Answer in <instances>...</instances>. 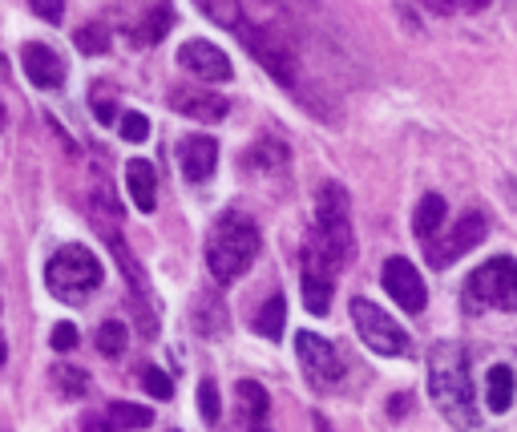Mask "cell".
Returning a JSON list of instances; mask_svg holds the SVG:
<instances>
[{
    "mask_svg": "<svg viewBox=\"0 0 517 432\" xmlns=\"http://www.w3.org/2000/svg\"><path fill=\"white\" fill-rule=\"evenodd\" d=\"M384 291L408 311V315H421L425 311V303H429V291H425V279H421V271L417 267H412L408 259H388L384 263Z\"/></svg>",
    "mask_w": 517,
    "mask_h": 432,
    "instance_id": "cell-10",
    "label": "cell"
},
{
    "mask_svg": "<svg viewBox=\"0 0 517 432\" xmlns=\"http://www.w3.org/2000/svg\"><path fill=\"white\" fill-rule=\"evenodd\" d=\"M73 45L85 53V57H97V53H110V29L106 25H81Z\"/></svg>",
    "mask_w": 517,
    "mask_h": 432,
    "instance_id": "cell-26",
    "label": "cell"
},
{
    "mask_svg": "<svg viewBox=\"0 0 517 432\" xmlns=\"http://www.w3.org/2000/svg\"><path fill=\"white\" fill-rule=\"evenodd\" d=\"M170 25H174V9H170V0H158V5L146 13V21L138 25V45H154L162 33H170Z\"/></svg>",
    "mask_w": 517,
    "mask_h": 432,
    "instance_id": "cell-22",
    "label": "cell"
},
{
    "mask_svg": "<svg viewBox=\"0 0 517 432\" xmlns=\"http://www.w3.org/2000/svg\"><path fill=\"white\" fill-rule=\"evenodd\" d=\"M45 287L65 299V303H85V295H93L101 287V263L89 247L81 243H65L49 263H45Z\"/></svg>",
    "mask_w": 517,
    "mask_h": 432,
    "instance_id": "cell-3",
    "label": "cell"
},
{
    "mask_svg": "<svg viewBox=\"0 0 517 432\" xmlns=\"http://www.w3.org/2000/svg\"><path fill=\"white\" fill-rule=\"evenodd\" d=\"M283 328H287V299L283 295H271L263 303V311L255 315V332L267 336V340H283Z\"/></svg>",
    "mask_w": 517,
    "mask_h": 432,
    "instance_id": "cell-21",
    "label": "cell"
},
{
    "mask_svg": "<svg viewBox=\"0 0 517 432\" xmlns=\"http://www.w3.org/2000/svg\"><path fill=\"white\" fill-rule=\"evenodd\" d=\"M336 271L340 263L332 259V251L312 235V243L303 247V307L312 315H328L332 307V287H336Z\"/></svg>",
    "mask_w": 517,
    "mask_h": 432,
    "instance_id": "cell-7",
    "label": "cell"
},
{
    "mask_svg": "<svg viewBox=\"0 0 517 432\" xmlns=\"http://www.w3.org/2000/svg\"><path fill=\"white\" fill-rule=\"evenodd\" d=\"M53 384H57V392H61L65 400H77V396L89 392V376H85L81 368H69V364H57V368H53Z\"/></svg>",
    "mask_w": 517,
    "mask_h": 432,
    "instance_id": "cell-25",
    "label": "cell"
},
{
    "mask_svg": "<svg viewBox=\"0 0 517 432\" xmlns=\"http://www.w3.org/2000/svg\"><path fill=\"white\" fill-rule=\"evenodd\" d=\"M445 214H449L445 198H441V194H425V198L417 202V214H412V231H417V239L433 243V239L441 235V227H445Z\"/></svg>",
    "mask_w": 517,
    "mask_h": 432,
    "instance_id": "cell-18",
    "label": "cell"
},
{
    "mask_svg": "<svg viewBox=\"0 0 517 432\" xmlns=\"http://www.w3.org/2000/svg\"><path fill=\"white\" fill-rule=\"evenodd\" d=\"M126 190H130V202L142 214H150L158 206V174H154V166L146 158H130V166H126Z\"/></svg>",
    "mask_w": 517,
    "mask_h": 432,
    "instance_id": "cell-17",
    "label": "cell"
},
{
    "mask_svg": "<svg viewBox=\"0 0 517 432\" xmlns=\"http://www.w3.org/2000/svg\"><path fill=\"white\" fill-rule=\"evenodd\" d=\"M21 65H25V77H29L37 89H61V85H65V65H61V57H57L49 45H41V41H29V45L21 49Z\"/></svg>",
    "mask_w": 517,
    "mask_h": 432,
    "instance_id": "cell-15",
    "label": "cell"
},
{
    "mask_svg": "<svg viewBox=\"0 0 517 432\" xmlns=\"http://www.w3.org/2000/svg\"><path fill=\"white\" fill-rule=\"evenodd\" d=\"M259 259V227L239 210H227L206 235V267L219 283H235Z\"/></svg>",
    "mask_w": 517,
    "mask_h": 432,
    "instance_id": "cell-2",
    "label": "cell"
},
{
    "mask_svg": "<svg viewBox=\"0 0 517 432\" xmlns=\"http://www.w3.org/2000/svg\"><path fill=\"white\" fill-rule=\"evenodd\" d=\"M5 356H9V348H5V340H0V364H5Z\"/></svg>",
    "mask_w": 517,
    "mask_h": 432,
    "instance_id": "cell-35",
    "label": "cell"
},
{
    "mask_svg": "<svg viewBox=\"0 0 517 432\" xmlns=\"http://www.w3.org/2000/svg\"><path fill=\"white\" fill-rule=\"evenodd\" d=\"M126 336H130V328H126L122 319H106V323L97 328V352L110 356V360L122 356V352H126Z\"/></svg>",
    "mask_w": 517,
    "mask_h": 432,
    "instance_id": "cell-23",
    "label": "cell"
},
{
    "mask_svg": "<svg viewBox=\"0 0 517 432\" xmlns=\"http://www.w3.org/2000/svg\"><path fill=\"white\" fill-rule=\"evenodd\" d=\"M429 396L453 428L473 432L481 424L477 396H473V364H469V352L461 344L445 340L429 352Z\"/></svg>",
    "mask_w": 517,
    "mask_h": 432,
    "instance_id": "cell-1",
    "label": "cell"
},
{
    "mask_svg": "<svg viewBox=\"0 0 517 432\" xmlns=\"http://www.w3.org/2000/svg\"><path fill=\"white\" fill-rule=\"evenodd\" d=\"M178 166L190 182H206L219 166V142L206 134H190L178 142Z\"/></svg>",
    "mask_w": 517,
    "mask_h": 432,
    "instance_id": "cell-14",
    "label": "cell"
},
{
    "mask_svg": "<svg viewBox=\"0 0 517 432\" xmlns=\"http://www.w3.org/2000/svg\"><path fill=\"white\" fill-rule=\"evenodd\" d=\"M142 384H146V392H150L154 400H170V396H174V380H170L162 368H146V372H142Z\"/></svg>",
    "mask_w": 517,
    "mask_h": 432,
    "instance_id": "cell-28",
    "label": "cell"
},
{
    "mask_svg": "<svg viewBox=\"0 0 517 432\" xmlns=\"http://www.w3.org/2000/svg\"><path fill=\"white\" fill-rule=\"evenodd\" d=\"M122 138H126V142H146V138H150V118L138 114V110H130V114L122 118Z\"/></svg>",
    "mask_w": 517,
    "mask_h": 432,
    "instance_id": "cell-29",
    "label": "cell"
},
{
    "mask_svg": "<svg viewBox=\"0 0 517 432\" xmlns=\"http://www.w3.org/2000/svg\"><path fill=\"white\" fill-rule=\"evenodd\" d=\"M425 5H429L433 13H453V5H449V0H425Z\"/></svg>",
    "mask_w": 517,
    "mask_h": 432,
    "instance_id": "cell-34",
    "label": "cell"
},
{
    "mask_svg": "<svg viewBox=\"0 0 517 432\" xmlns=\"http://www.w3.org/2000/svg\"><path fill=\"white\" fill-rule=\"evenodd\" d=\"M235 404H239V428L243 432H271V396L259 380H239L235 388Z\"/></svg>",
    "mask_w": 517,
    "mask_h": 432,
    "instance_id": "cell-16",
    "label": "cell"
},
{
    "mask_svg": "<svg viewBox=\"0 0 517 432\" xmlns=\"http://www.w3.org/2000/svg\"><path fill=\"white\" fill-rule=\"evenodd\" d=\"M489 235V223H485V214L481 210H465L461 219L449 227V231H441L433 243H425V251H429V263L433 267H453L461 255H469L481 239Z\"/></svg>",
    "mask_w": 517,
    "mask_h": 432,
    "instance_id": "cell-8",
    "label": "cell"
},
{
    "mask_svg": "<svg viewBox=\"0 0 517 432\" xmlns=\"http://www.w3.org/2000/svg\"><path fill=\"white\" fill-rule=\"evenodd\" d=\"M106 420H110V432H130V428H150L154 424V412L142 408V404L118 400V404L106 408Z\"/></svg>",
    "mask_w": 517,
    "mask_h": 432,
    "instance_id": "cell-20",
    "label": "cell"
},
{
    "mask_svg": "<svg viewBox=\"0 0 517 432\" xmlns=\"http://www.w3.org/2000/svg\"><path fill=\"white\" fill-rule=\"evenodd\" d=\"M89 105H93V114H97V122H106V126L114 122V101H110L106 93H97V89H93V97H89Z\"/></svg>",
    "mask_w": 517,
    "mask_h": 432,
    "instance_id": "cell-32",
    "label": "cell"
},
{
    "mask_svg": "<svg viewBox=\"0 0 517 432\" xmlns=\"http://www.w3.org/2000/svg\"><path fill=\"white\" fill-rule=\"evenodd\" d=\"M194 5L202 9V17H211L215 25H227V29H239V21H243L239 0H194Z\"/></svg>",
    "mask_w": 517,
    "mask_h": 432,
    "instance_id": "cell-24",
    "label": "cell"
},
{
    "mask_svg": "<svg viewBox=\"0 0 517 432\" xmlns=\"http://www.w3.org/2000/svg\"><path fill=\"white\" fill-rule=\"evenodd\" d=\"M352 323H356L360 340H364L376 356H404V352H408L404 328H400V323H396L384 307H376L372 299H364V295L352 299Z\"/></svg>",
    "mask_w": 517,
    "mask_h": 432,
    "instance_id": "cell-6",
    "label": "cell"
},
{
    "mask_svg": "<svg viewBox=\"0 0 517 432\" xmlns=\"http://www.w3.org/2000/svg\"><path fill=\"white\" fill-rule=\"evenodd\" d=\"M49 344H53V352H73L77 348V323H57Z\"/></svg>",
    "mask_w": 517,
    "mask_h": 432,
    "instance_id": "cell-30",
    "label": "cell"
},
{
    "mask_svg": "<svg viewBox=\"0 0 517 432\" xmlns=\"http://www.w3.org/2000/svg\"><path fill=\"white\" fill-rule=\"evenodd\" d=\"M453 9H465V13H481V9H489V0H449Z\"/></svg>",
    "mask_w": 517,
    "mask_h": 432,
    "instance_id": "cell-33",
    "label": "cell"
},
{
    "mask_svg": "<svg viewBox=\"0 0 517 432\" xmlns=\"http://www.w3.org/2000/svg\"><path fill=\"white\" fill-rule=\"evenodd\" d=\"M170 105L182 118H194V122H206V126L227 118V97H219L211 89H194V85H174L170 89Z\"/></svg>",
    "mask_w": 517,
    "mask_h": 432,
    "instance_id": "cell-13",
    "label": "cell"
},
{
    "mask_svg": "<svg viewBox=\"0 0 517 432\" xmlns=\"http://www.w3.org/2000/svg\"><path fill=\"white\" fill-rule=\"evenodd\" d=\"M178 65L186 69V73H194V81H231L235 77V69H231V57L219 49V45H211V41H186V45H178Z\"/></svg>",
    "mask_w": 517,
    "mask_h": 432,
    "instance_id": "cell-11",
    "label": "cell"
},
{
    "mask_svg": "<svg viewBox=\"0 0 517 432\" xmlns=\"http://www.w3.org/2000/svg\"><path fill=\"white\" fill-rule=\"evenodd\" d=\"M29 9L41 17V21H49V25H57L61 17H65V0H29Z\"/></svg>",
    "mask_w": 517,
    "mask_h": 432,
    "instance_id": "cell-31",
    "label": "cell"
},
{
    "mask_svg": "<svg viewBox=\"0 0 517 432\" xmlns=\"http://www.w3.org/2000/svg\"><path fill=\"white\" fill-rule=\"evenodd\" d=\"M198 412H202L206 424H219L223 400H219V384H215V380H202V384H198Z\"/></svg>",
    "mask_w": 517,
    "mask_h": 432,
    "instance_id": "cell-27",
    "label": "cell"
},
{
    "mask_svg": "<svg viewBox=\"0 0 517 432\" xmlns=\"http://www.w3.org/2000/svg\"><path fill=\"white\" fill-rule=\"evenodd\" d=\"M243 41H247V49L263 61V69H267L279 85H291V81H295V57H291V49H287L275 33H267V29H243Z\"/></svg>",
    "mask_w": 517,
    "mask_h": 432,
    "instance_id": "cell-12",
    "label": "cell"
},
{
    "mask_svg": "<svg viewBox=\"0 0 517 432\" xmlns=\"http://www.w3.org/2000/svg\"><path fill=\"white\" fill-rule=\"evenodd\" d=\"M295 352H299V364H303L307 380L320 384V388H328V384H336L344 376V360H340L336 344H328L316 332H299L295 336Z\"/></svg>",
    "mask_w": 517,
    "mask_h": 432,
    "instance_id": "cell-9",
    "label": "cell"
},
{
    "mask_svg": "<svg viewBox=\"0 0 517 432\" xmlns=\"http://www.w3.org/2000/svg\"><path fill=\"white\" fill-rule=\"evenodd\" d=\"M316 239L332 251L340 267L356 259V235H352V206L348 190L340 182H324L316 194Z\"/></svg>",
    "mask_w": 517,
    "mask_h": 432,
    "instance_id": "cell-4",
    "label": "cell"
},
{
    "mask_svg": "<svg viewBox=\"0 0 517 432\" xmlns=\"http://www.w3.org/2000/svg\"><path fill=\"white\" fill-rule=\"evenodd\" d=\"M0 122H5V114H0Z\"/></svg>",
    "mask_w": 517,
    "mask_h": 432,
    "instance_id": "cell-36",
    "label": "cell"
},
{
    "mask_svg": "<svg viewBox=\"0 0 517 432\" xmlns=\"http://www.w3.org/2000/svg\"><path fill=\"white\" fill-rule=\"evenodd\" d=\"M485 404L493 412H509V404H513V372L505 364L489 368V376H485Z\"/></svg>",
    "mask_w": 517,
    "mask_h": 432,
    "instance_id": "cell-19",
    "label": "cell"
},
{
    "mask_svg": "<svg viewBox=\"0 0 517 432\" xmlns=\"http://www.w3.org/2000/svg\"><path fill=\"white\" fill-rule=\"evenodd\" d=\"M465 303L473 311H481V307L517 311V263L509 255H497V259L481 263L465 283Z\"/></svg>",
    "mask_w": 517,
    "mask_h": 432,
    "instance_id": "cell-5",
    "label": "cell"
}]
</instances>
